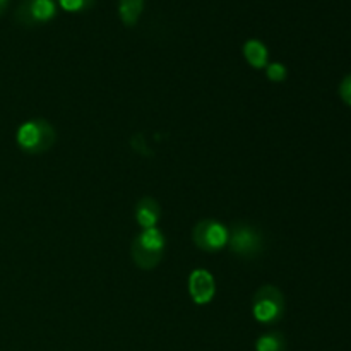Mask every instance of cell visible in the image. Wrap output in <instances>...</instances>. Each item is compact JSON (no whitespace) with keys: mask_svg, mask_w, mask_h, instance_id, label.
Wrapping results in <instances>:
<instances>
[{"mask_svg":"<svg viewBox=\"0 0 351 351\" xmlns=\"http://www.w3.org/2000/svg\"><path fill=\"white\" fill-rule=\"evenodd\" d=\"M167 239L158 228L143 230L130 245V257L139 269H154L165 256Z\"/></svg>","mask_w":351,"mask_h":351,"instance_id":"cell-1","label":"cell"},{"mask_svg":"<svg viewBox=\"0 0 351 351\" xmlns=\"http://www.w3.org/2000/svg\"><path fill=\"white\" fill-rule=\"evenodd\" d=\"M55 139H57V136H55L53 125L43 119L24 122L16 134L19 147L29 154L47 153L55 144Z\"/></svg>","mask_w":351,"mask_h":351,"instance_id":"cell-2","label":"cell"},{"mask_svg":"<svg viewBox=\"0 0 351 351\" xmlns=\"http://www.w3.org/2000/svg\"><path fill=\"white\" fill-rule=\"evenodd\" d=\"M228 247L235 256L256 259L264 252V235L249 223H233L228 228Z\"/></svg>","mask_w":351,"mask_h":351,"instance_id":"cell-3","label":"cell"},{"mask_svg":"<svg viewBox=\"0 0 351 351\" xmlns=\"http://www.w3.org/2000/svg\"><path fill=\"white\" fill-rule=\"evenodd\" d=\"M285 308H287L285 295L274 285H264L254 295L252 314L257 322L274 324L283 319Z\"/></svg>","mask_w":351,"mask_h":351,"instance_id":"cell-4","label":"cell"},{"mask_svg":"<svg viewBox=\"0 0 351 351\" xmlns=\"http://www.w3.org/2000/svg\"><path fill=\"white\" fill-rule=\"evenodd\" d=\"M192 240L204 252H219L228 245V226L215 219H201L194 226Z\"/></svg>","mask_w":351,"mask_h":351,"instance_id":"cell-5","label":"cell"},{"mask_svg":"<svg viewBox=\"0 0 351 351\" xmlns=\"http://www.w3.org/2000/svg\"><path fill=\"white\" fill-rule=\"evenodd\" d=\"M55 14V0H23L16 10V19L23 26H36L53 19Z\"/></svg>","mask_w":351,"mask_h":351,"instance_id":"cell-6","label":"cell"},{"mask_svg":"<svg viewBox=\"0 0 351 351\" xmlns=\"http://www.w3.org/2000/svg\"><path fill=\"white\" fill-rule=\"evenodd\" d=\"M189 293L197 305H208L215 298L216 283L209 271L195 269L189 276Z\"/></svg>","mask_w":351,"mask_h":351,"instance_id":"cell-7","label":"cell"},{"mask_svg":"<svg viewBox=\"0 0 351 351\" xmlns=\"http://www.w3.org/2000/svg\"><path fill=\"white\" fill-rule=\"evenodd\" d=\"M136 219L143 230L156 228L161 218V206L156 199L143 197L136 204Z\"/></svg>","mask_w":351,"mask_h":351,"instance_id":"cell-8","label":"cell"},{"mask_svg":"<svg viewBox=\"0 0 351 351\" xmlns=\"http://www.w3.org/2000/svg\"><path fill=\"white\" fill-rule=\"evenodd\" d=\"M243 55L254 69L266 67L269 58V51L261 40H247L243 43Z\"/></svg>","mask_w":351,"mask_h":351,"instance_id":"cell-9","label":"cell"},{"mask_svg":"<svg viewBox=\"0 0 351 351\" xmlns=\"http://www.w3.org/2000/svg\"><path fill=\"white\" fill-rule=\"evenodd\" d=\"M144 9V0H119V16L125 26H136Z\"/></svg>","mask_w":351,"mask_h":351,"instance_id":"cell-10","label":"cell"},{"mask_svg":"<svg viewBox=\"0 0 351 351\" xmlns=\"http://www.w3.org/2000/svg\"><path fill=\"white\" fill-rule=\"evenodd\" d=\"M257 351H285L287 350V343L281 332H267V335L261 336L256 343Z\"/></svg>","mask_w":351,"mask_h":351,"instance_id":"cell-11","label":"cell"},{"mask_svg":"<svg viewBox=\"0 0 351 351\" xmlns=\"http://www.w3.org/2000/svg\"><path fill=\"white\" fill-rule=\"evenodd\" d=\"M266 75L269 81L283 82L285 79H287L288 71L283 64H280V62H273V64L266 65Z\"/></svg>","mask_w":351,"mask_h":351,"instance_id":"cell-12","label":"cell"},{"mask_svg":"<svg viewBox=\"0 0 351 351\" xmlns=\"http://www.w3.org/2000/svg\"><path fill=\"white\" fill-rule=\"evenodd\" d=\"M96 0H58L62 9L69 10V12H79V10H86L89 7L95 5Z\"/></svg>","mask_w":351,"mask_h":351,"instance_id":"cell-13","label":"cell"},{"mask_svg":"<svg viewBox=\"0 0 351 351\" xmlns=\"http://www.w3.org/2000/svg\"><path fill=\"white\" fill-rule=\"evenodd\" d=\"M339 96H341L346 105L351 106V74L346 75L341 84H339Z\"/></svg>","mask_w":351,"mask_h":351,"instance_id":"cell-14","label":"cell"},{"mask_svg":"<svg viewBox=\"0 0 351 351\" xmlns=\"http://www.w3.org/2000/svg\"><path fill=\"white\" fill-rule=\"evenodd\" d=\"M7 5H9V0H0V14L7 9Z\"/></svg>","mask_w":351,"mask_h":351,"instance_id":"cell-15","label":"cell"}]
</instances>
